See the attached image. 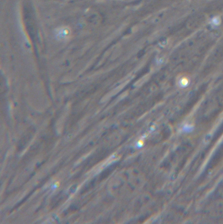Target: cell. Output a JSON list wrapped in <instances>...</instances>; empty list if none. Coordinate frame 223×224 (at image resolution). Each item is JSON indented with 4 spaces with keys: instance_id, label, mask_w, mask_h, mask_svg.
<instances>
[{
    "instance_id": "1",
    "label": "cell",
    "mask_w": 223,
    "mask_h": 224,
    "mask_svg": "<svg viewBox=\"0 0 223 224\" xmlns=\"http://www.w3.org/2000/svg\"><path fill=\"white\" fill-rule=\"evenodd\" d=\"M70 29L66 27L60 28L56 32L57 37L59 39H64L69 37L70 35Z\"/></svg>"
}]
</instances>
